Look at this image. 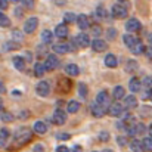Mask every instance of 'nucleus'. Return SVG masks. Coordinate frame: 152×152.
<instances>
[{
    "label": "nucleus",
    "instance_id": "f257e3e1",
    "mask_svg": "<svg viewBox=\"0 0 152 152\" xmlns=\"http://www.w3.org/2000/svg\"><path fill=\"white\" fill-rule=\"evenodd\" d=\"M15 140L18 145H25L27 142L31 140V132L28 129H19L15 134Z\"/></svg>",
    "mask_w": 152,
    "mask_h": 152
},
{
    "label": "nucleus",
    "instance_id": "f03ea898",
    "mask_svg": "<svg viewBox=\"0 0 152 152\" xmlns=\"http://www.w3.org/2000/svg\"><path fill=\"white\" fill-rule=\"evenodd\" d=\"M111 15H112V18H115V19L127 18V7L117 3V4H114V6L111 7Z\"/></svg>",
    "mask_w": 152,
    "mask_h": 152
},
{
    "label": "nucleus",
    "instance_id": "7ed1b4c3",
    "mask_svg": "<svg viewBox=\"0 0 152 152\" xmlns=\"http://www.w3.org/2000/svg\"><path fill=\"white\" fill-rule=\"evenodd\" d=\"M66 121V112H64L62 109H56L52 115V123L56 126H62Z\"/></svg>",
    "mask_w": 152,
    "mask_h": 152
},
{
    "label": "nucleus",
    "instance_id": "20e7f679",
    "mask_svg": "<svg viewBox=\"0 0 152 152\" xmlns=\"http://www.w3.org/2000/svg\"><path fill=\"white\" fill-rule=\"evenodd\" d=\"M37 25H39V19H37L36 16H31V18L27 19V22H25V25H24V31H25L27 34H31V33L36 31Z\"/></svg>",
    "mask_w": 152,
    "mask_h": 152
},
{
    "label": "nucleus",
    "instance_id": "39448f33",
    "mask_svg": "<svg viewBox=\"0 0 152 152\" xmlns=\"http://www.w3.org/2000/svg\"><path fill=\"white\" fill-rule=\"evenodd\" d=\"M140 28H142V25H140V22L136 18H132V19H129L126 22V30L129 33H137V31H140Z\"/></svg>",
    "mask_w": 152,
    "mask_h": 152
},
{
    "label": "nucleus",
    "instance_id": "423d86ee",
    "mask_svg": "<svg viewBox=\"0 0 152 152\" xmlns=\"http://www.w3.org/2000/svg\"><path fill=\"white\" fill-rule=\"evenodd\" d=\"M96 102L101 105V106H103L105 109H109V95L105 92V90H102V92H99L98 93V96H96Z\"/></svg>",
    "mask_w": 152,
    "mask_h": 152
},
{
    "label": "nucleus",
    "instance_id": "0eeeda50",
    "mask_svg": "<svg viewBox=\"0 0 152 152\" xmlns=\"http://www.w3.org/2000/svg\"><path fill=\"white\" fill-rule=\"evenodd\" d=\"M45 66L48 71H52V69H56L59 66V59L55 56V55H49L46 58V62H45Z\"/></svg>",
    "mask_w": 152,
    "mask_h": 152
},
{
    "label": "nucleus",
    "instance_id": "6e6552de",
    "mask_svg": "<svg viewBox=\"0 0 152 152\" xmlns=\"http://www.w3.org/2000/svg\"><path fill=\"white\" fill-rule=\"evenodd\" d=\"M75 42H77L78 48H87V46L92 45V42H90V39H89V36H87L86 33H80V34L75 37Z\"/></svg>",
    "mask_w": 152,
    "mask_h": 152
},
{
    "label": "nucleus",
    "instance_id": "1a4fd4ad",
    "mask_svg": "<svg viewBox=\"0 0 152 152\" xmlns=\"http://www.w3.org/2000/svg\"><path fill=\"white\" fill-rule=\"evenodd\" d=\"M36 92H37L39 96H48L49 92H50L49 83H48V81H40V83L37 84V87H36Z\"/></svg>",
    "mask_w": 152,
    "mask_h": 152
},
{
    "label": "nucleus",
    "instance_id": "9d476101",
    "mask_svg": "<svg viewBox=\"0 0 152 152\" xmlns=\"http://www.w3.org/2000/svg\"><path fill=\"white\" fill-rule=\"evenodd\" d=\"M55 36H56L58 39H61V40L66 39V37H68V27H66V24H59V25L55 28Z\"/></svg>",
    "mask_w": 152,
    "mask_h": 152
},
{
    "label": "nucleus",
    "instance_id": "9b49d317",
    "mask_svg": "<svg viewBox=\"0 0 152 152\" xmlns=\"http://www.w3.org/2000/svg\"><path fill=\"white\" fill-rule=\"evenodd\" d=\"M90 111H92L93 117H98V118H102V117L106 114V109H105L103 106H101L98 102L92 103V108H90Z\"/></svg>",
    "mask_w": 152,
    "mask_h": 152
},
{
    "label": "nucleus",
    "instance_id": "f8f14e48",
    "mask_svg": "<svg viewBox=\"0 0 152 152\" xmlns=\"http://www.w3.org/2000/svg\"><path fill=\"white\" fill-rule=\"evenodd\" d=\"M109 114L112 117H123L124 115V108L121 106V103H112L109 106Z\"/></svg>",
    "mask_w": 152,
    "mask_h": 152
},
{
    "label": "nucleus",
    "instance_id": "ddd939ff",
    "mask_svg": "<svg viewBox=\"0 0 152 152\" xmlns=\"http://www.w3.org/2000/svg\"><path fill=\"white\" fill-rule=\"evenodd\" d=\"M92 49L95 52H103L108 49V45H106V42H103L101 39H95L92 42Z\"/></svg>",
    "mask_w": 152,
    "mask_h": 152
},
{
    "label": "nucleus",
    "instance_id": "4468645a",
    "mask_svg": "<svg viewBox=\"0 0 152 152\" xmlns=\"http://www.w3.org/2000/svg\"><path fill=\"white\" fill-rule=\"evenodd\" d=\"M53 52L55 53H59V55H64V53L71 52V48L66 43H58V45H53Z\"/></svg>",
    "mask_w": 152,
    "mask_h": 152
},
{
    "label": "nucleus",
    "instance_id": "2eb2a0df",
    "mask_svg": "<svg viewBox=\"0 0 152 152\" xmlns=\"http://www.w3.org/2000/svg\"><path fill=\"white\" fill-rule=\"evenodd\" d=\"M123 40H124L126 46H127V48H130V49H132L134 45H137V43L140 42L139 39H136V37H134V36H132V34H126V36H123Z\"/></svg>",
    "mask_w": 152,
    "mask_h": 152
},
{
    "label": "nucleus",
    "instance_id": "dca6fc26",
    "mask_svg": "<svg viewBox=\"0 0 152 152\" xmlns=\"http://www.w3.org/2000/svg\"><path fill=\"white\" fill-rule=\"evenodd\" d=\"M77 25L80 30H87L89 28V18L86 15H78L77 16Z\"/></svg>",
    "mask_w": 152,
    "mask_h": 152
},
{
    "label": "nucleus",
    "instance_id": "f3484780",
    "mask_svg": "<svg viewBox=\"0 0 152 152\" xmlns=\"http://www.w3.org/2000/svg\"><path fill=\"white\" fill-rule=\"evenodd\" d=\"M33 129H34V133H37V134H45L48 132V126L43 121H36Z\"/></svg>",
    "mask_w": 152,
    "mask_h": 152
},
{
    "label": "nucleus",
    "instance_id": "a211bd4d",
    "mask_svg": "<svg viewBox=\"0 0 152 152\" xmlns=\"http://www.w3.org/2000/svg\"><path fill=\"white\" fill-rule=\"evenodd\" d=\"M130 149H132L133 152H145L142 142L137 140V139H133V140L130 142Z\"/></svg>",
    "mask_w": 152,
    "mask_h": 152
},
{
    "label": "nucleus",
    "instance_id": "6ab92c4d",
    "mask_svg": "<svg viewBox=\"0 0 152 152\" xmlns=\"http://www.w3.org/2000/svg\"><path fill=\"white\" fill-rule=\"evenodd\" d=\"M105 65L106 66H109V68H115L118 64H117V58L112 55V53H108L106 56H105Z\"/></svg>",
    "mask_w": 152,
    "mask_h": 152
},
{
    "label": "nucleus",
    "instance_id": "aec40b11",
    "mask_svg": "<svg viewBox=\"0 0 152 152\" xmlns=\"http://www.w3.org/2000/svg\"><path fill=\"white\" fill-rule=\"evenodd\" d=\"M124 103H126V106H127L129 109H133V108L137 106V99H136L133 95H130V96H126V98H124Z\"/></svg>",
    "mask_w": 152,
    "mask_h": 152
},
{
    "label": "nucleus",
    "instance_id": "412c9836",
    "mask_svg": "<svg viewBox=\"0 0 152 152\" xmlns=\"http://www.w3.org/2000/svg\"><path fill=\"white\" fill-rule=\"evenodd\" d=\"M65 71H66V74L71 75V77H75V75H78V72H80L78 66L74 65V64H68V65L65 66Z\"/></svg>",
    "mask_w": 152,
    "mask_h": 152
},
{
    "label": "nucleus",
    "instance_id": "4be33fe9",
    "mask_svg": "<svg viewBox=\"0 0 152 152\" xmlns=\"http://www.w3.org/2000/svg\"><path fill=\"white\" fill-rule=\"evenodd\" d=\"M129 87H130V90H132L133 93H136V92H139V90L142 89V83H140L137 78H132L130 83H129Z\"/></svg>",
    "mask_w": 152,
    "mask_h": 152
},
{
    "label": "nucleus",
    "instance_id": "5701e85b",
    "mask_svg": "<svg viewBox=\"0 0 152 152\" xmlns=\"http://www.w3.org/2000/svg\"><path fill=\"white\" fill-rule=\"evenodd\" d=\"M46 71H48V69H46L45 64H40V62H37V64L34 65V74H36L37 77H43Z\"/></svg>",
    "mask_w": 152,
    "mask_h": 152
},
{
    "label": "nucleus",
    "instance_id": "b1692460",
    "mask_svg": "<svg viewBox=\"0 0 152 152\" xmlns=\"http://www.w3.org/2000/svg\"><path fill=\"white\" fill-rule=\"evenodd\" d=\"M80 109V102L78 101H69L68 102V106H66V111L69 114H74V112H78Z\"/></svg>",
    "mask_w": 152,
    "mask_h": 152
},
{
    "label": "nucleus",
    "instance_id": "393cba45",
    "mask_svg": "<svg viewBox=\"0 0 152 152\" xmlns=\"http://www.w3.org/2000/svg\"><path fill=\"white\" fill-rule=\"evenodd\" d=\"M12 62H13V65H15V68H16V69H19V71H22V69L25 68V59H24V58H19V56H15Z\"/></svg>",
    "mask_w": 152,
    "mask_h": 152
},
{
    "label": "nucleus",
    "instance_id": "a878e982",
    "mask_svg": "<svg viewBox=\"0 0 152 152\" xmlns=\"http://www.w3.org/2000/svg\"><path fill=\"white\" fill-rule=\"evenodd\" d=\"M130 50H132V53H134V55H142V53H145L146 48L143 46V43H142V42H139V43H137V45H134Z\"/></svg>",
    "mask_w": 152,
    "mask_h": 152
},
{
    "label": "nucleus",
    "instance_id": "bb28decb",
    "mask_svg": "<svg viewBox=\"0 0 152 152\" xmlns=\"http://www.w3.org/2000/svg\"><path fill=\"white\" fill-rule=\"evenodd\" d=\"M114 98L115 99H123V98H126V93H124V87L123 86H117L115 89H114Z\"/></svg>",
    "mask_w": 152,
    "mask_h": 152
},
{
    "label": "nucleus",
    "instance_id": "cd10ccee",
    "mask_svg": "<svg viewBox=\"0 0 152 152\" xmlns=\"http://www.w3.org/2000/svg\"><path fill=\"white\" fill-rule=\"evenodd\" d=\"M42 40H43L45 45H49L52 40H53V34L50 33V30H45V31L42 33Z\"/></svg>",
    "mask_w": 152,
    "mask_h": 152
},
{
    "label": "nucleus",
    "instance_id": "c85d7f7f",
    "mask_svg": "<svg viewBox=\"0 0 152 152\" xmlns=\"http://www.w3.org/2000/svg\"><path fill=\"white\" fill-rule=\"evenodd\" d=\"M3 52H7V50H15V49H19V45L15 43V42H6L3 46H1Z\"/></svg>",
    "mask_w": 152,
    "mask_h": 152
},
{
    "label": "nucleus",
    "instance_id": "c756f323",
    "mask_svg": "<svg viewBox=\"0 0 152 152\" xmlns=\"http://www.w3.org/2000/svg\"><path fill=\"white\" fill-rule=\"evenodd\" d=\"M72 22H77V16L72 12H66L64 15V24H72Z\"/></svg>",
    "mask_w": 152,
    "mask_h": 152
},
{
    "label": "nucleus",
    "instance_id": "7c9ffc66",
    "mask_svg": "<svg viewBox=\"0 0 152 152\" xmlns=\"http://www.w3.org/2000/svg\"><path fill=\"white\" fill-rule=\"evenodd\" d=\"M142 145H143V149L146 152H152V139L151 137H145L142 140Z\"/></svg>",
    "mask_w": 152,
    "mask_h": 152
},
{
    "label": "nucleus",
    "instance_id": "2f4dec72",
    "mask_svg": "<svg viewBox=\"0 0 152 152\" xmlns=\"http://www.w3.org/2000/svg\"><path fill=\"white\" fill-rule=\"evenodd\" d=\"M9 25H10V19H9L3 12H0V27H4V28H6V27H9Z\"/></svg>",
    "mask_w": 152,
    "mask_h": 152
},
{
    "label": "nucleus",
    "instance_id": "473e14b6",
    "mask_svg": "<svg viewBox=\"0 0 152 152\" xmlns=\"http://www.w3.org/2000/svg\"><path fill=\"white\" fill-rule=\"evenodd\" d=\"M0 118H1L3 123H12V121H13V115H12L10 112H1Z\"/></svg>",
    "mask_w": 152,
    "mask_h": 152
},
{
    "label": "nucleus",
    "instance_id": "72a5a7b5",
    "mask_svg": "<svg viewBox=\"0 0 152 152\" xmlns=\"http://www.w3.org/2000/svg\"><path fill=\"white\" fill-rule=\"evenodd\" d=\"M78 93L81 98H86L87 96V86L84 83H78Z\"/></svg>",
    "mask_w": 152,
    "mask_h": 152
},
{
    "label": "nucleus",
    "instance_id": "f704fd0d",
    "mask_svg": "<svg viewBox=\"0 0 152 152\" xmlns=\"http://www.w3.org/2000/svg\"><path fill=\"white\" fill-rule=\"evenodd\" d=\"M96 16H98V19H103L105 16H106V10H105V7L103 6H98V9H96Z\"/></svg>",
    "mask_w": 152,
    "mask_h": 152
},
{
    "label": "nucleus",
    "instance_id": "c9c22d12",
    "mask_svg": "<svg viewBox=\"0 0 152 152\" xmlns=\"http://www.w3.org/2000/svg\"><path fill=\"white\" fill-rule=\"evenodd\" d=\"M137 69V62L136 61H129L127 62V71L132 72V71H136Z\"/></svg>",
    "mask_w": 152,
    "mask_h": 152
},
{
    "label": "nucleus",
    "instance_id": "e433bc0d",
    "mask_svg": "<svg viewBox=\"0 0 152 152\" xmlns=\"http://www.w3.org/2000/svg\"><path fill=\"white\" fill-rule=\"evenodd\" d=\"M146 132V127H145V124H142V123H137L136 124V133L137 134H143Z\"/></svg>",
    "mask_w": 152,
    "mask_h": 152
},
{
    "label": "nucleus",
    "instance_id": "4c0bfd02",
    "mask_svg": "<svg viewBox=\"0 0 152 152\" xmlns=\"http://www.w3.org/2000/svg\"><path fill=\"white\" fill-rule=\"evenodd\" d=\"M143 86H145L146 89H149V90H151V87H152V77L151 75H148V77H145V78H143Z\"/></svg>",
    "mask_w": 152,
    "mask_h": 152
},
{
    "label": "nucleus",
    "instance_id": "58836bf2",
    "mask_svg": "<svg viewBox=\"0 0 152 152\" xmlns=\"http://www.w3.org/2000/svg\"><path fill=\"white\" fill-rule=\"evenodd\" d=\"M106 36H108L109 40H114V39L117 37V30H115V28H109L108 33H106Z\"/></svg>",
    "mask_w": 152,
    "mask_h": 152
},
{
    "label": "nucleus",
    "instance_id": "ea45409f",
    "mask_svg": "<svg viewBox=\"0 0 152 152\" xmlns=\"http://www.w3.org/2000/svg\"><path fill=\"white\" fill-rule=\"evenodd\" d=\"M37 52H39V53H37L39 56H45V55L48 53V49H46V45L43 43L42 46H39V48H37Z\"/></svg>",
    "mask_w": 152,
    "mask_h": 152
},
{
    "label": "nucleus",
    "instance_id": "a19ab883",
    "mask_svg": "<svg viewBox=\"0 0 152 152\" xmlns=\"http://www.w3.org/2000/svg\"><path fill=\"white\" fill-rule=\"evenodd\" d=\"M92 34H93V36H96V39H98V37L102 34V28L101 27H98V25L92 27Z\"/></svg>",
    "mask_w": 152,
    "mask_h": 152
},
{
    "label": "nucleus",
    "instance_id": "79ce46f5",
    "mask_svg": "<svg viewBox=\"0 0 152 152\" xmlns=\"http://www.w3.org/2000/svg\"><path fill=\"white\" fill-rule=\"evenodd\" d=\"M142 115H143V117H151L152 109L151 108H148V106H143V108H142Z\"/></svg>",
    "mask_w": 152,
    "mask_h": 152
},
{
    "label": "nucleus",
    "instance_id": "37998d69",
    "mask_svg": "<svg viewBox=\"0 0 152 152\" xmlns=\"http://www.w3.org/2000/svg\"><path fill=\"white\" fill-rule=\"evenodd\" d=\"M22 1V4L25 6V7H28V9H33L34 7V0H21Z\"/></svg>",
    "mask_w": 152,
    "mask_h": 152
},
{
    "label": "nucleus",
    "instance_id": "c03bdc74",
    "mask_svg": "<svg viewBox=\"0 0 152 152\" xmlns=\"http://www.w3.org/2000/svg\"><path fill=\"white\" fill-rule=\"evenodd\" d=\"M99 139H101L102 142H108V140H109V133H108V132H101Z\"/></svg>",
    "mask_w": 152,
    "mask_h": 152
},
{
    "label": "nucleus",
    "instance_id": "a18cd8bd",
    "mask_svg": "<svg viewBox=\"0 0 152 152\" xmlns=\"http://www.w3.org/2000/svg\"><path fill=\"white\" fill-rule=\"evenodd\" d=\"M56 137H58L59 140H68L71 136H69L68 133H58V134H56Z\"/></svg>",
    "mask_w": 152,
    "mask_h": 152
},
{
    "label": "nucleus",
    "instance_id": "49530a36",
    "mask_svg": "<svg viewBox=\"0 0 152 152\" xmlns=\"http://www.w3.org/2000/svg\"><path fill=\"white\" fill-rule=\"evenodd\" d=\"M117 142H118V145H120V146H124V145L127 143V140H126V137H124V136H120V137L117 139Z\"/></svg>",
    "mask_w": 152,
    "mask_h": 152
},
{
    "label": "nucleus",
    "instance_id": "de8ad7c7",
    "mask_svg": "<svg viewBox=\"0 0 152 152\" xmlns=\"http://www.w3.org/2000/svg\"><path fill=\"white\" fill-rule=\"evenodd\" d=\"M7 1L9 0H0V9H7Z\"/></svg>",
    "mask_w": 152,
    "mask_h": 152
},
{
    "label": "nucleus",
    "instance_id": "09e8293b",
    "mask_svg": "<svg viewBox=\"0 0 152 152\" xmlns=\"http://www.w3.org/2000/svg\"><path fill=\"white\" fill-rule=\"evenodd\" d=\"M56 152H69V149L66 146H58L56 148Z\"/></svg>",
    "mask_w": 152,
    "mask_h": 152
},
{
    "label": "nucleus",
    "instance_id": "8fccbe9b",
    "mask_svg": "<svg viewBox=\"0 0 152 152\" xmlns=\"http://www.w3.org/2000/svg\"><path fill=\"white\" fill-rule=\"evenodd\" d=\"M12 36H13V37H16V39H18V42H22V36H21L18 31H13V33H12Z\"/></svg>",
    "mask_w": 152,
    "mask_h": 152
},
{
    "label": "nucleus",
    "instance_id": "3c124183",
    "mask_svg": "<svg viewBox=\"0 0 152 152\" xmlns=\"http://www.w3.org/2000/svg\"><path fill=\"white\" fill-rule=\"evenodd\" d=\"M6 137H3V136H0V148H4L6 146Z\"/></svg>",
    "mask_w": 152,
    "mask_h": 152
},
{
    "label": "nucleus",
    "instance_id": "603ef678",
    "mask_svg": "<svg viewBox=\"0 0 152 152\" xmlns=\"http://www.w3.org/2000/svg\"><path fill=\"white\" fill-rule=\"evenodd\" d=\"M145 53H146V56H148L149 59H152V48H146Z\"/></svg>",
    "mask_w": 152,
    "mask_h": 152
},
{
    "label": "nucleus",
    "instance_id": "864d4df0",
    "mask_svg": "<svg viewBox=\"0 0 152 152\" xmlns=\"http://www.w3.org/2000/svg\"><path fill=\"white\" fill-rule=\"evenodd\" d=\"M34 152H43V146L42 145H36L34 146Z\"/></svg>",
    "mask_w": 152,
    "mask_h": 152
},
{
    "label": "nucleus",
    "instance_id": "5fc2aeb1",
    "mask_svg": "<svg viewBox=\"0 0 152 152\" xmlns=\"http://www.w3.org/2000/svg\"><path fill=\"white\" fill-rule=\"evenodd\" d=\"M72 152H83V149H81V146H78V145H75V146L72 148Z\"/></svg>",
    "mask_w": 152,
    "mask_h": 152
},
{
    "label": "nucleus",
    "instance_id": "6e6d98bb",
    "mask_svg": "<svg viewBox=\"0 0 152 152\" xmlns=\"http://www.w3.org/2000/svg\"><path fill=\"white\" fill-rule=\"evenodd\" d=\"M56 4H59V6H62V4H65L66 3V0H53Z\"/></svg>",
    "mask_w": 152,
    "mask_h": 152
},
{
    "label": "nucleus",
    "instance_id": "4d7b16f0",
    "mask_svg": "<svg viewBox=\"0 0 152 152\" xmlns=\"http://www.w3.org/2000/svg\"><path fill=\"white\" fill-rule=\"evenodd\" d=\"M4 92H6V89H4V84L0 81V93H4Z\"/></svg>",
    "mask_w": 152,
    "mask_h": 152
},
{
    "label": "nucleus",
    "instance_id": "13d9d810",
    "mask_svg": "<svg viewBox=\"0 0 152 152\" xmlns=\"http://www.w3.org/2000/svg\"><path fill=\"white\" fill-rule=\"evenodd\" d=\"M148 40H149V43H151V45H152V33H151V34H149V36H148Z\"/></svg>",
    "mask_w": 152,
    "mask_h": 152
},
{
    "label": "nucleus",
    "instance_id": "bf43d9fd",
    "mask_svg": "<svg viewBox=\"0 0 152 152\" xmlns=\"http://www.w3.org/2000/svg\"><path fill=\"white\" fill-rule=\"evenodd\" d=\"M149 136H151V139H152V126L149 127Z\"/></svg>",
    "mask_w": 152,
    "mask_h": 152
},
{
    "label": "nucleus",
    "instance_id": "052dcab7",
    "mask_svg": "<svg viewBox=\"0 0 152 152\" xmlns=\"http://www.w3.org/2000/svg\"><path fill=\"white\" fill-rule=\"evenodd\" d=\"M149 99H151V101H152V89H151V90H149Z\"/></svg>",
    "mask_w": 152,
    "mask_h": 152
},
{
    "label": "nucleus",
    "instance_id": "680f3d73",
    "mask_svg": "<svg viewBox=\"0 0 152 152\" xmlns=\"http://www.w3.org/2000/svg\"><path fill=\"white\" fill-rule=\"evenodd\" d=\"M0 111H3V103H1V101H0Z\"/></svg>",
    "mask_w": 152,
    "mask_h": 152
},
{
    "label": "nucleus",
    "instance_id": "e2e57ef3",
    "mask_svg": "<svg viewBox=\"0 0 152 152\" xmlns=\"http://www.w3.org/2000/svg\"><path fill=\"white\" fill-rule=\"evenodd\" d=\"M103 152H114V151H111V149H105Z\"/></svg>",
    "mask_w": 152,
    "mask_h": 152
},
{
    "label": "nucleus",
    "instance_id": "0e129e2a",
    "mask_svg": "<svg viewBox=\"0 0 152 152\" xmlns=\"http://www.w3.org/2000/svg\"><path fill=\"white\" fill-rule=\"evenodd\" d=\"M10 1H13V3H16V1H19V0H10Z\"/></svg>",
    "mask_w": 152,
    "mask_h": 152
}]
</instances>
